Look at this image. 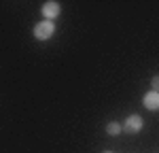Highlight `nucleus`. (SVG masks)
I'll use <instances>...</instances> for the list:
<instances>
[{
	"label": "nucleus",
	"mask_w": 159,
	"mask_h": 153,
	"mask_svg": "<svg viewBox=\"0 0 159 153\" xmlns=\"http://www.w3.org/2000/svg\"><path fill=\"white\" fill-rule=\"evenodd\" d=\"M53 32H55V26H53V21H49V19L36 24V28H34V36H36L38 40H47V38H51Z\"/></svg>",
	"instance_id": "nucleus-1"
},
{
	"label": "nucleus",
	"mask_w": 159,
	"mask_h": 153,
	"mask_svg": "<svg viewBox=\"0 0 159 153\" xmlns=\"http://www.w3.org/2000/svg\"><path fill=\"white\" fill-rule=\"evenodd\" d=\"M144 126V121H142V117L140 115H132V117H127V121H125V130L129 132V134H136V132H140Z\"/></svg>",
	"instance_id": "nucleus-2"
},
{
	"label": "nucleus",
	"mask_w": 159,
	"mask_h": 153,
	"mask_svg": "<svg viewBox=\"0 0 159 153\" xmlns=\"http://www.w3.org/2000/svg\"><path fill=\"white\" fill-rule=\"evenodd\" d=\"M142 102H144V106H147L148 111H157V109H159V91H155V89L148 91Z\"/></svg>",
	"instance_id": "nucleus-3"
},
{
	"label": "nucleus",
	"mask_w": 159,
	"mask_h": 153,
	"mask_svg": "<svg viewBox=\"0 0 159 153\" xmlns=\"http://www.w3.org/2000/svg\"><path fill=\"white\" fill-rule=\"evenodd\" d=\"M43 15H45L47 19L57 17V15H60V4H57V2H45V4H43Z\"/></svg>",
	"instance_id": "nucleus-4"
},
{
	"label": "nucleus",
	"mask_w": 159,
	"mask_h": 153,
	"mask_svg": "<svg viewBox=\"0 0 159 153\" xmlns=\"http://www.w3.org/2000/svg\"><path fill=\"white\" fill-rule=\"evenodd\" d=\"M106 132H108V134H115V136H117V134L121 132V126H119L117 121H112V123H108V126H106Z\"/></svg>",
	"instance_id": "nucleus-5"
},
{
	"label": "nucleus",
	"mask_w": 159,
	"mask_h": 153,
	"mask_svg": "<svg viewBox=\"0 0 159 153\" xmlns=\"http://www.w3.org/2000/svg\"><path fill=\"white\" fill-rule=\"evenodd\" d=\"M153 87H155V91L159 89V76H155V79H153Z\"/></svg>",
	"instance_id": "nucleus-6"
},
{
	"label": "nucleus",
	"mask_w": 159,
	"mask_h": 153,
	"mask_svg": "<svg viewBox=\"0 0 159 153\" xmlns=\"http://www.w3.org/2000/svg\"><path fill=\"white\" fill-rule=\"evenodd\" d=\"M106 153H110V151H106Z\"/></svg>",
	"instance_id": "nucleus-7"
}]
</instances>
